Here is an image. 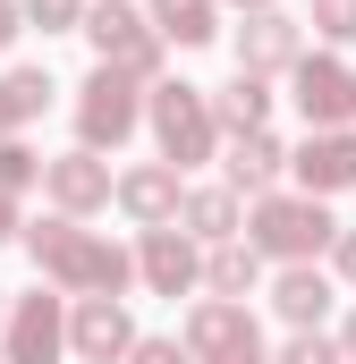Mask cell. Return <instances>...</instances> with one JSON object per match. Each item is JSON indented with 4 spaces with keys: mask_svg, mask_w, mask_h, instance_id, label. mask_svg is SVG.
<instances>
[{
    "mask_svg": "<svg viewBox=\"0 0 356 364\" xmlns=\"http://www.w3.org/2000/svg\"><path fill=\"white\" fill-rule=\"evenodd\" d=\"M263 237H271V246H323V212L271 203V212H263Z\"/></svg>",
    "mask_w": 356,
    "mask_h": 364,
    "instance_id": "1",
    "label": "cell"
},
{
    "mask_svg": "<svg viewBox=\"0 0 356 364\" xmlns=\"http://www.w3.org/2000/svg\"><path fill=\"white\" fill-rule=\"evenodd\" d=\"M348 102H356V85L340 68H305V110H314V119H340Z\"/></svg>",
    "mask_w": 356,
    "mask_h": 364,
    "instance_id": "2",
    "label": "cell"
},
{
    "mask_svg": "<svg viewBox=\"0 0 356 364\" xmlns=\"http://www.w3.org/2000/svg\"><path fill=\"white\" fill-rule=\"evenodd\" d=\"M305 178L314 186H348L356 178V144H314L305 153Z\"/></svg>",
    "mask_w": 356,
    "mask_h": 364,
    "instance_id": "3",
    "label": "cell"
},
{
    "mask_svg": "<svg viewBox=\"0 0 356 364\" xmlns=\"http://www.w3.org/2000/svg\"><path fill=\"white\" fill-rule=\"evenodd\" d=\"M85 127H93V136H119V127H127V93L110 85V77L93 85V102H85Z\"/></svg>",
    "mask_w": 356,
    "mask_h": 364,
    "instance_id": "4",
    "label": "cell"
},
{
    "mask_svg": "<svg viewBox=\"0 0 356 364\" xmlns=\"http://www.w3.org/2000/svg\"><path fill=\"white\" fill-rule=\"evenodd\" d=\"M162 136H170V153H195V144H204V119H195V102H162Z\"/></svg>",
    "mask_w": 356,
    "mask_h": 364,
    "instance_id": "5",
    "label": "cell"
},
{
    "mask_svg": "<svg viewBox=\"0 0 356 364\" xmlns=\"http://www.w3.org/2000/svg\"><path fill=\"white\" fill-rule=\"evenodd\" d=\"M119 339H127V331H119V314H110V305H93V314H85V348H93V356H110Z\"/></svg>",
    "mask_w": 356,
    "mask_h": 364,
    "instance_id": "6",
    "label": "cell"
},
{
    "mask_svg": "<svg viewBox=\"0 0 356 364\" xmlns=\"http://www.w3.org/2000/svg\"><path fill=\"white\" fill-rule=\"evenodd\" d=\"M17 356H51V314H43V305L17 322Z\"/></svg>",
    "mask_w": 356,
    "mask_h": 364,
    "instance_id": "7",
    "label": "cell"
},
{
    "mask_svg": "<svg viewBox=\"0 0 356 364\" xmlns=\"http://www.w3.org/2000/svg\"><path fill=\"white\" fill-rule=\"evenodd\" d=\"M280 296H288V314H323V279H305V272L288 279V288H280Z\"/></svg>",
    "mask_w": 356,
    "mask_h": 364,
    "instance_id": "8",
    "label": "cell"
},
{
    "mask_svg": "<svg viewBox=\"0 0 356 364\" xmlns=\"http://www.w3.org/2000/svg\"><path fill=\"white\" fill-rule=\"evenodd\" d=\"M162 17H170L178 34H212V26H204V0H162Z\"/></svg>",
    "mask_w": 356,
    "mask_h": 364,
    "instance_id": "9",
    "label": "cell"
},
{
    "mask_svg": "<svg viewBox=\"0 0 356 364\" xmlns=\"http://www.w3.org/2000/svg\"><path fill=\"white\" fill-rule=\"evenodd\" d=\"M323 17H331V34H356V0H323Z\"/></svg>",
    "mask_w": 356,
    "mask_h": 364,
    "instance_id": "10",
    "label": "cell"
},
{
    "mask_svg": "<svg viewBox=\"0 0 356 364\" xmlns=\"http://www.w3.org/2000/svg\"><path fill=\"white\" fill-rule=\"evenodd\" d=\"M145 364H178V356H170V348H145Z\"/></svg>",
    "mask_w": 356,
    "mask_h": 364,
    "instance_id": "11",
    "label": "cell"
},
{
    "mask_svg": "<svg viewBox=\"0 0 356 364\" xmlns=\"http://www.w3.org/2000/svg\"><path fill=\"white\" fill-rule=\"evenodd\" d=\"M0 34H9V9H0Z\"/></svg>",
    "mask_w": 356,
    "mask_h": 364,
    "instance_id": "12",
    "label": "cell"
}]
</instances>
